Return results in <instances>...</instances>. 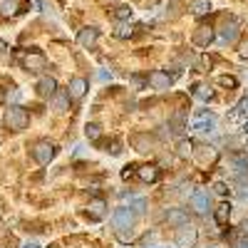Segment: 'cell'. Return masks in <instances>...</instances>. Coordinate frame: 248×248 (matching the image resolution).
I'll use <instances>...</instances> for the list:
<instances>
[{"mask_svg":"<svg viewBox=\"0 0 248 248\" xmlns=\"http://www.w3.org/2000/svg\"><path fill=\"white\" fill-rule=\"evenodd\" d=\"M194 97L201 99V102H209V99L214 97V92L206 87V85H196V87H194Z\"/></svg>","mask_w":248,"mask_h":248,"instance_id":"44dd1931","label":"cell"},{"mask_svg":"<svg viewBox=\"0 0 248 248\" xmlns=\"http://www.w3.org/2000/svg\"><path fill=\"white\" fill-rule=\"evenodd\" d=\"M191 129H196L199 134H211L216 129V114L211 112H201L194 122H191Z\"/></svg>","mask_w":248,"mask_h":248,"instance_id":"277c9868","label":"cell"},{"mask_svg":"<svg viewBox=\"0 0 248 248\" xmlns=\"http://www.w3.org/2000/svg\"><path fill=\"white\" fill-rule=\"evenodd\" d=\"M243 119H248V97L241 99L238 105L229 112V122H231V124H241Z\"/></svg>","mask_w":248,"mask_h":248,"instance_id":"9c48e42d","label":"cell"},{"mask_svg":"<svg viewBox=\"0 0 248 248\" xmlns=\"http://www.w3.org/2000/svg\"><path fill=\"white\" fill-rule=\"evenodd\" d=\"M85 90H87V79L85 77H75L70 82V97L72 99H79L82 94H85Z\"/></svg>","mask_w":248,"mask_h":248,"instance_id":"9a60e30c","label":"cell"},{"mask_svg":"<svg viewBox=\"0 0 248 248\" xmlns=\"http://www.w3.org/2000/svg\"><path fill=\"white\" fill-rule=\"evenodd\" d=\"M167 221H169V223H174V226H179V229H181V226H186V223H189L186 214H184V211H179V209L169 211V214H167Z\"/></svg>","mask_w":248,"mask_h":248,"instance_id":"ac0fdd59","label":"cell"},{"mask_svg":"<svg viewBox=\"0 0 248 248\" xmlns=\"http://www.w3.org/2000/svg\"><path fill=\"white\" fill-rule=\"evenodd\" d=\"M236 37H238V20H229V23L223 25L221 40H223V43H233Z\"/></svg>","mask_w":248,"mask_h":248,"instance_id":"5bb4252c","label":"cell"},{"mask_svg":"<svg viewBox=\"0 0 248 248\" xmlns=\"http://www.w3.org/2000/svg\"><path fill=\"white\" fill-rule=\"evenodd\" d=\"M218 85H221V87H236L238 79L231 77V75H221V77H218Z\"/></svg>","mask_w":248,"mask_h":248,"instance_id":"d4e9b609","label":"cell"},{"mask_svg":"<svg viewBox=\"0 0 248 248\" xmlns=\"http://www.w3.org/2000/svg\"><path fill=\"white\" fill-rule=\"evenodd\" d=\"M114 35H117V37H129V35H132V25H119Z\"/></svg>","mask_w":248,"mask_h":248,"instance_id":"83f0119b","label":"cell"},{"mask_svg":"<svg viewBox=\"0 0 248 248\" xmlns=\"http://www.w3.org/2000/svg\"><path fill=\"white\" fill-rule=\"evenodd\" d=\"M20 60H23V65H25L30 72H37V70L45 67V57L40 55V52H35V50H32V52H25Z\"/></svg>","mask_w":248,"mask_h":248,"instance_id":"8992f818","label":"cell"},{"mask_svg":"<svg viewBox=\"0 0 248 248\" xmlns=\"http://www.w3.org/2000/svg\"><path fill=\"white\" fill-rule=\"evenodd\" d=\"M23 248H43V246H40V243H35V241H28Z\"/></svg>","mask_w":248,"mask_h":248,"instance_id":"d6a6232c","label":"cell"},{"mask_svg":"<svg viewBox=\"0 0 248 248\" xmlns=\"http://www.w3.org/2000/svg\"><path fill=\"white\" fill-rule=\"evenodd\" d=\"M191 13H194V15L211 13V3H209V0H191Z\"/></svg>","mask_w":248,"mask_h":248,"instance_id":"d6986e66","label":"cell"},{"mask_svg":"<svg viewBox=\"0 0 248 248\" xmlns=\"http://www.w3.org/2000/svg\"><path fill=\"white\" fill-rule=\"evenodd\" d=\"M90 214H92L94 218H102V216H105V201H102V199L92 201V203H90Z\"/></svg>","mask_w":248,"mask_h":248,"instance_id":"603a6c76","label":"cell"},{"mask_svg":"<svg viewBox=\"0 0 248 248\" xmlns=\"http://www.w3.org/2000/svg\"><path fill=\"white\" fill-rule=\"evenodd\" d=\"M246 147H248V139H246Z\"/></svg>","mask_w":248,"mask_h":248,"instance_id":"d590c367","label":"cell"},{"mask_svg":"<svg viewBox=\"0 0 248 248\" xmlns=\"http://www.w3.org/2000/svg\"><path fill=\"white\" fill-rule=\"evenodd\" d=\"M238 55H241V57H248V40H243V43H241V47H238Z\"/></svg>","mask_w":248,"mask_h":248,"instance_id":"4dcf8cb0","label":"cell"},{"mask_svg":"<svg viewBox=\"0 0 248 248\" xmlns=\"http://www.w3.org/2000/svg\"><path fill=\"white\" fill-rule=\"evenodd\" d=\"M214 191H216L218 196H226V194H229V186H226L223 181H216V184H214Z\"/></svg>","mask_w":248,"mask_h":248,"instance_id":"f1b7e54d","label":"cell"},{"mask_svg":"<svg viewBox=\"0 0 248 248\" xmlns=\"http://www.w3.org/2000/svg\"><path fill=\"white\" fill-rule=\"evenodd\" d=\"M191 206H194L196 214H206V211H209V194H206V191H194Z\"/></svg>","mask_w":248,"mask_h":248,"instance_id":"8fae6325","label":"cell"},{"mask_svg":"<svg viewBox=\"0 0 248 248\" xmlns=\"http://www.w3.org/2000/svg\"><path fill=\"white\" fill-rule=\"evenodd\" d=\"M67 105H70V92H55L52 94V107L57 109V112H65L67 109Z\"/></svg>","mask_w":248,"mask_h":248,"instance_id":"e0dca14e","label":"cell"},{"mask_svg":"<svg viewBox=\"0 0 248 248\" xmlns=\"http://www.w3.org/2000/svg\"><path fill=\"white\" fill-rule=\"evenodd\" d=\"M196 238H199L196 229H194L191 223H186V226H181V231L176 236V248H194L196 246Z\"/></svg>","mask_w":248,"mask_h":248,"instance_id":"5b68a950","label":"cell"},{"mask_svg":"<svg viewBox=\"0 0 248 248\" xmlns=\"http://www.w3.org/2000/svg\"><path fill=\"white\" fill-rule=\"evenodd\" d=\"M137 174H139V179H141V181H147V184L159 181V167H152V164H147V167H139V169H137Z\"/></svg>","mask_w":248,"mask_h":248,"instance_id":"4fadbf2b","label":"cell"},{"mask_svg":"<svg viewBox=\"0 0 248 248\" xmlns=\"http://www.w3.org/2000/svg\"><path fill=\"white\" fill-rule=\"evenodd\" d=\"M214 218H216V223H221V226L229 223V218H231V203H218L216 211H214Z\"/></svg>","mask_w":248,"mask_h":248,"instance_id":"2e32d148","label":"cell"},{"mask_svg":"<svg viewBox=\"0 0 248 248\" xmlns=\"http://www.w3.org/2000/svg\"><path fill=\"white\" fill-rule=\"evenodd\" d=\"M132 15H134V10H132L129 5H119V8L114 10V17H117V20H122V23H127V20H132Z\"/></svg>","mask_w":248,"mask_h":248,"instance_id":"7402d4cb","label":"cell"},{"mask_svg":"<svg viewBox=\"0 0 248 248\" xmlns=\"http://www.w3.org/2000/svg\"><path fill=\"white\" fill-rule=\"evenodd\" d=\"M85 134H87V139H99V134H102V129H99V124H87V129H85Z\"/></svg>","mask_w":248,"mask_h":248,"instance_id":"484cf974","label":"cell"},{"mask_svg":"<svg viewBox=\"0 0 248 248\" xmlns=\"http://www.w3.org/2000/svg\"><path fill=\"white\" fill-rule=\"evenodd\" d=\"M5 122H8V127L15 129V132H23L28 127V122H30V114L20 107V105H13L8 112H5Z\"/></svg>","mask_w":248,"mask_h":248,"instance_id":"6da1fadb","label":"cell"},{"mask_svg":"<svg viewBox=\"0 0 248 248\" xmlns=\"http://www.w3.org/2000/svg\"><path fill=\"white\" fill-rule=\"evenodd\" d=\"M243 248H248V246H243Z\"/></svg>","mask_w":248,"mask_h":248,"instance_id":"74e56055","label":"cell"},{"mask_svg":"<svg viewBox=\"0 0 248 248\" xmlns=\"http://www.w3.org/2000/svg\"><path fill=\"white\" fill-rule=\"evenodd\" d=\"M154 248H169V246H154Z\"/></svg>","mask_w":248,"mask_h":248,"instance_id":"e575fe53","label":"cell"},{"mask_svg":"<svg viewBox=\"0 0 248 248\" xmlns=\"http://www.w3.org/2000/svg\"><path fill=\"white\" fill-rule=\"evenodd\" d=\"M55 154H57V147H55V144H50V141H37V144H35V149H32L35 161H37V164H43V167L55 159Z\"/></svg>","mask_w":248,"mask_h":248,"instance_id":"3957f363","label":"cell"},{"mask_svg":"<svg viewBox=\"0 0 248 248\" xmlns=\"http://www.w3.org/2000/svg\"><path fill=\"white\" fill-rule=\"evenodd\" d=\"M241 201H248V186H243V189H241Z\"/></svg>","mask_w":248,"mask_h":248,"instance_id":"1f68e13d","label":"cell"},{"mask_svg":"<svg viewBox=\"0 0 248 248\" xmlns=\"http://www.w3.org/2000/svg\"><path fill=\"white\" fill-rule=\"evenodd\" d=\"M37 92L43 94V97H52L55 92H57V82H55V77H43L37 82Z\"/></svg>","mask_w":248,"mask_h":248,"instance_id":"7c38bea8","label":"cell"},{"mask_svg":"<svg viewBox=\"0 0 248 248\" xmlns=\"http://www.w3.org/2000/svg\"><path fill=\"white\" fill-rule=\"evenodd\" d=\"M15 13H17V0H3V3H0V15L3 17H10Z\"/></svg>","mask_w":248,"mask_h":248,"instance_id":"ffe728a7","label":"cell"},{"mask_svg":"<svg viewBox=\"0 0 248 248\" xmlns=\"http://www.w3.org/2000/svg\"><path fill=\"white\" fill-rule=\"evenodd\" d=\"M238 236H241V241H248V221H243V223H241Z\"/></svg>","mask_w":248,"mask_h":248,"instance_id":"f546056e","label":"cell"},{"mask_svg":"<svg viewBox=\"0 0 248 248\" xmlns=\"http://www.w3.org/2000/svg\"><path fill=\"white\" fill-rule=\"evenodd\" d=\"M191 152H194V144H191V141H181V144H179V154H181V156H189Z\"/></svg>","mask_w":248,"mask_h":248,"instance_id":"4316f807","label":"cell"},{"mask_svg":"<svg viewBox=\"0 0 248 248\" xmlns=\"http://www.w3.org/2000/svg\"><path fill=\"white\" fill-rule=\"evenodd\" d=\"M211 43H214V30L206 28V25H201V28L194 32V45H196V47H209Z\"/></svg>","mask_w":248,"mask_h":248,"instance_id":"52a82bcc","label":"cell"},{"mask_svg":"<svg viewBox=\"0 0 248 248\" xmlns=\"http://www.w3.org/2000/svg\"><path fill=\"white\" fill-rule=\"evenodd\" d=\"M209 248H216V246H209Z\"/></svg>","mask_w":248,"mask_h":248,"instance_id":"8d00e7d4","label":"cell"},{"mask_svg":"<svg viewBox=\"0 0 248 248\" xmlns=\"http://www.w3.org/2000/svg\"><path fill=\"white\" fill-rule=\"evenodd\" d=\"M134 216H137V214L129 209V206H122V209H117V211L112 214V223H114V229H117V231H127V229H132Z\"/></svg>","mask_w":248,"mask_h":248,"instance_id":"7a4b0ae2","label":"cell"},{"mask_svg":"<svg viewBox=\"0 0 248 248\" xmlns=\"http://www.w3.org/2000/svg\"><path fill=\"white\" fill-rule=\"evenodd\" d=\"M129 209H132V211H134L137 216H141L144 211H147V199H132Z\"/></svg>","mask_w":248,"mask_h":248,"instance_id":"cb8c5ba5","label":"cell"},{"mask_svg":"<svg viewBox=\"0 0 248 248\" xmlns=\"http://www.w3.org/2000/svg\"><path fill=\"white\" fill-rule=\"evenodd\" d=\"M8 47H5V43H3V40H0V52H5Z\"/></svg>","mask_w":248,"mask_h":248,"instance_id":"836d02e7","label":"cell"},{"mask_svg":"<svg viewBox=\"0 0 248 248\" xmlns=\"http://www.w3.org/2000/svg\"><path fill=\"white\" fill-rule=\"evenodd\" d=\"M97 37H99V30L97 28H82L77 40H79V45H85V47H92L97 43Z\"/></svg>","mask_w":248,"mask_h":248,"instance_id":"30bf717a","label":"cell"},{"mask_svg":"<svg viewBox=\"0 0 248 248\" xmlns=\"http://www.w3.org/2000/svg\"><path fill=\"white\" fill-rule=\"evenodd\" d=\"M149 85L154 87V90H169V85H171V77L164 72V70H154L152 75H149Z\"/></svg>","mask_w":248,"mask_h":248,"instance_id":"ba28073f","label":"cell"}]
</instances>
